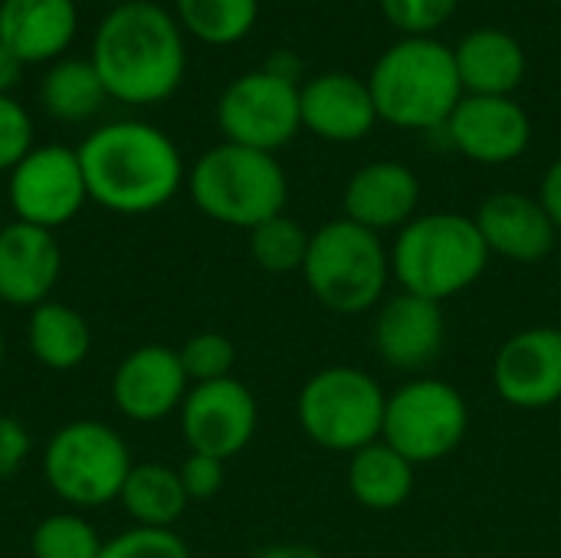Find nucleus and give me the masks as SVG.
Segmentation results:
<instances>
[{
	"instance_id": "1",
	"label": "nucleus",
	"mask_w": 561,
	"mask_h": 558,
	"mask_svg": "<svg viewBox=\"0 0 561 558\" xmlns=\"http://www.w3.org/2000/svg\"><path fill=\"white\" fill-rule=\"evenodd\" d=\"M76 155L89 201L125 217L161 210L187 178L178 145L148 122H108Z\"/></svg>"
},
{
	"instance_id": "2",
	"label": "nucleus",
	"mask_w": 561,
	"mask_h": 558,
	"mask_svg": "<svg viewBox=\"0 0 561 558\" xmlns=\"http://www.w3.org/2000/svg\"><path fill=\"white\" fill-rule=\"evenodd\" d=\"M89 59L108 99L154 105L178 92L187 53L178 20L168 10L148 0H128L102 16Z\"/></svg>"
},
{
	"instance_id": "3",
	"label": "nucleus",
	"mask_w": 561,
	"mask_h": 558,
	"mask_svg": "<svg viewBox=\"0 0 561 558\" xmlns=\"http://www.w3.org/2000/svg\"><path fill=\"white\" fill-rule=\"evenodd\" d=\"M391 280L414 296L447 303L483 280L490 250L473 217L454 210L417 214L394 237Z\"/></svg>"
},
{
	"instance_id": "4",
	"label": "nucleus",
	"mask_w": 561,
	"mask_h": 558,
	"mask_svg": "<svg viewBox=\"0 0 561 558\" xmlns=\"http://www.w3.org/2000/svg\"><path fill=\"white\" fill-rule=\"evenodd\" d=\"M378 118L398 128H440L460 105V72L447 46L414 36L391 46L368 79Z\"/></svg>"
},
{
	"instance_id": "5",
	"label": "nucleus",
	"mask_w": 561,
	"mask_h": 558,
	"mask_svg": "<svg viewBox=\"0 0 561 558\" xmlns=\"http://www.w3.org/2000/svg\"><path fill=\"white\" fill-rule=\"evenodd\" d=\"M302 280L312 299L335 316L375 312L388 296L391 250L381 243V234L339 217L312 234Z\"/></svg>"
},
{
	"instance_id": "6",
	"label": "nucleus",
	"mask_w": 561,
	"mask_h": 558,
	"mask_svg": "<svg viewBox=\"0 0 561 558\" xmlns=\"http://www.w3.org/2000/svg\"><path fill=\"white\" fill-rule=\"evenodd\" d=\"M187 191L204 217L237 230H253L263 220L279 217L289 197L279 161L270 151L233 141H224L194 161Z\"/></svg>"
},
{
	"instance_id": "7",
	"label": "nucleus",
	"mask_w": 561,
	"mask_h": 558,
	"mask_svg": "<svg viewBox=\"0 0 561 558\" xmlns=\"http://www.w3.org/2000/svg\"><path fill=\"white\" fill-rule=\"evenodd\" d=\"M388 391L381 382L355 365H329L306 378L296 398L302 434L332 454H358L381 441Z\"/></svg>"
},
{
	"instance_id": "8",
	"label": "nucleus",
	"mask_w": 561,
	"mask_h": 558,
	"mask_svg": "<svg viewBox=\"0 0 561 558\" xmlns=\"http://www.w3.org/2000/svg\"><path fill=\"white\" fill-rule=\"evenodd\" d=\"M131 467L125 437L92 418L62 424L43 447V480L76 513L118 503Z\"/></svg>"
},
{
	"instance_id": "9",
	"label": "nucleus",
	"mask_w": 561,
	"mask_h": 558,
	"mask_svg": "<svg viewBox=\"0 0 561 558\" xmlns=\"http://www.w3.org/2000/svg\"><path fill=\"white\" fill-rule=\"evenodd\" d=\"M470 431V405L463 391L444 378L417 375L398 385L385 401L381 441L414 467L447 460Z\"/></svg>"
},
{
	"instance_id": "10",
	"label": "nucleus",
	"mask_w": 561,
	"mask_h": 558,
	"mask_svg": "<svg viewBox=\"0 0 561 558\" xmlns=\"http://www.w3.org/2000/svg\"><path fill=\"white\" fill-rule=\"evenodd\" d=\"M7 201H10L13 220L20 224L56 230L76 220L89 201L76 148H66V145L30 148V155L10 171Z\"/></svg>"
},
{
	"instance_id": "11",
	"label": "nucleus",
	"mask_w": 561,
	"mask_h": 558,
	"mask_svg": "<svg viewBox=\"0 0 561 558\" xmlns=\"http://www.w3.org/2000/svg\"><path fill=\"white\" fill-rule=\"evenodd\" d=\"M217 122L227 141L273 155L293 141L302 125L299 89L266 69L247 72L224 89L217 102Z\"/></svg>"
},
{
	"instance_id": "12",
	"label": "nucleus",
	"mask_w": 561,
	"mask_h": 558,
	"mask_svg": "<svg viewBox=\"0 0 561 558\" xmlns=\"http://www.w3.org/2000/svg\"><path fill=\"white\" fill-rule=\"evenodd\" d=\"M178 414L191 454H207L224 464L243 454L260 428V405L240 378L191 385Z\"/></svg>"
},
{
	"instance_id": "13",
	"label": "nucleus",
	"mask_w": 561,
	"mask_h": 558,
	"mask_svg": "<svg viewBox=\"0 0 561 558\" xmlns=\"http://www.w3.org/2000/svg\"><path fill=\"white\" fill-rule=\"evenodd\" d=\"M447 342V319L444 306L414 293L385 296L375 309L371 322V345L381 365L391 372H404L411 378L424 375L444 355Z\"/></svg>"
},
{
	"instance_id": "14",
	"label": "nucleus",
	"mask_w": 561,
	"mask_h": 558,
	"mask_svg": "<svg viewBox=\"0 0 561 558\" xmlns=\"http://www.w3.org/2000/svg\"><path fill=\"white\" fill-rule=\"evenodd\" d=\"M493 388L503 405L546 411L561 401V332L533 326L510 335L493 358Z\"/></svg>"
},
{
	"instance_id": "15",
	"label": "nucleus",
	"mask_w": 561,
	"mask_h": 558,
	"mask_svg": "<svg viewBox=\"0 0 561 558\" xmlns=\"http://www.w3.org/2000/svg\"><path fill=\"white\" fill-rule=\"evenodd\" d=\"M191 382L171 345H138L112 375V405L135 424H158L181 411Z\"/></svg>"
},
{
	"instance_id": "16",
	"label": "nucleus",
	"mask_w": 561,
	"mask_h": 558,
	"mask_svg": "<svg viewBox=\"0 0 561 558\" xmlns=\"http://www.w3.org/2000/svg\"><path fill=\"white\" fill-rule=\"evenodd\" d=\"M447 135L470 161L506 164L529 148L533 125L510 95H467L447 118Z\"/></svg>"
},
{
	"instance_id": "17",
	"label": "nucleus",
	"mask_w": 561,
	"mask_h": 558,
	"mask_svg": "<svg viewBox=\"0 0 561 558\" xmlns=\"http://www.w3.org/2000/svg\"><path fill=\"white\" fill-rule=\"evenodd\" d=\"M62 273V250L53 230L10 220L0 230V303L36 309L53 299Z\"/></svg>"
},
{
	"instance_id": "18",
	"label": "nucleus",
	"mask_w": 561,
	"mask_h": 558,
	"mask_svg": "<svg viewBox=\"0 0 561 558\" xmlns=\"http://www.w3.org/2000/svg\"><path fill=\"white\" fill-rule=\"evenodd\" d=\"M490 257L510 263H539L559 247V230L539 197L519 191H500L486 197L473 214Z\"/></svg>"
},
{
	"instance_id": "19",
	"label": "nucleus",
	"mask_w": 561,
	"mask_h": 558,
	"mask_svg": "<svg viewBox=\"0 0 561 558\" xmlns=\"http://www.w3.org/2000/svg\"><path fill=\"white\" fill-rule=\"evenodd\" d=\"M421 204V181L401 161H371L352 174L342 194V217L352 224L385 234L401 230L417 217Z\"/></svg>"
},
{
	"instance_id": "20",
	"label": "nucleus",
	"mask_w": 561,
	"mask_h": 558,
	"mask_svg": "<svg viewBox=\"0 0 561 558\" xmlns=\"http://www.w3.org/2000/svg\"><path fill=\"white\" fill-rule=\"evenodd\" d=\"M299 115L302 125L325 141H358L378 122L371 89L342 72L319 76L299 89Z\"/></svg>"
},
{
	"instance_id": "21",
	"label": "nucleus",
	"mask_w": 561,
	"mask_h": 558,
	"mask_svg": "<svg viewBox=\"0 0 561 558\" xmlns=\"http://www.w3.org/2000/svg\"><path fill=\"white\" fill-rule=\"evenodd\" d=\"M76 36L72 0H0V43L20 62H49Z\"/></svg>"
},
{
	"instance_id": "22",
	"label": "nucleus",
	"mask_w": 561,
	"mask_h": 558,
	"mask_svg": "<svg viewBox=\"0 0 561 558\" xmlns=\"http://www.w3.org/2000/svg\"><path fill=\"white\" fill-rule=\"evenodd\" d=\"M463 89L473 95H510L526 72L519 43L503 30H477L454 53Z\"/></svg>"
},
{
	"instance_id": "23",
	"label": "nucleus",
	"mask_w": 561,
	"mask_h": 558,
	"mask_svg": "<svg viewBox=\"0 0 561 558\" xmlns=\"http://www.w3.org/2000/svg\"><path fill=\"white\" fill-rule=\"evenodd\" d=\"M30 355L49 372H72L92 352V329L79 309L59 299H46L30 309L26 319Z\"/></svg>"
},
{
	"instance_id": "24",
	"label": "nucleus",
	"mask_w": 561,
	"mask_h": 558,
	"mask_svg": "<svg viewBox=\"0 0 561 558\" xmlns=\"http://www.w3.org/2000/svg\"><path fill=\"white\" fill-rule=\"evenodd\" d=\"M414 464L404 460L385 441H375L352 454L348 460V490L358 506L371 513H394L414 493Z\"/></svg>"
},
{
	"instance_id": "25",
	"label": "nucleus",
	"mask_w": 561,
	"mask_h": 558,
	"mask_svg": "<svg viewBox=\"0 0 561 558\" xmlns=\"http://www.w3.org/2000/svg\"><path fill=\"white\" fill-rule=\"evenodd\" d=\"M118 503L128 513V520L145 529H174V523L191 506L178 467L151 464V460L131 467L118 493Z\"/></svg>"
},
{
	"instance_id": "26",
	"label": "nucleus",
	"mask_w": 561,
	"mask_h": 558,
	"mask_svg": "<svg viewBox=\"0 0 561 558\" xmlns=\"http://www.w3.org/2000/svg\"><path fill=\"white\" fill-rule=\"evenodd\" d=\"M43 109L59 122H82L92 118L102 102L108 99L92 59H62L56 62L39 86Z\"/></svg>"
},
{
	"instance_id": "27",
	"label": "nucleus",
	"mask_w": 561,
	"mask_h": 558,
	"mask_svg": "<svg viewBox=\"0 0 561 558\" xmlns=\"http://www.w3.org/2000/svg\"><path fill=\"white\" fill-rule=\"evenodd\" d=\"M309 240L312 234L299 220L279 214L250 230V257L263 273H273V276L302 273Z\"/></svg>"
},
{
	"instance_id": "28",
	"label": "nucleus",
	"mask_w": 561,
	"mask_h": 558,
	"mask_svg": "<svg viewBox=\"0 0 561 558\" xmlns=\"http://www.w3.org/2000/svg\"><path fill=\"white\" fill-rule=\"evenodd\" d=\"M105 539L76 510H59L43 516L30 533L33 558H99Z\"/></svg>"
},
{
	"instance_id": "29",
	"label": "nucleus",
	"mask_w": 561,
	"mask_h": 558,
	"mask_svg": "<svg viewBox=\"0 0 561 558\" xmlns=\"http://www.w3.org/2000/svg\"><path fill=\"white\" fill-rule=\"evenodd\" d=\"M178 16L197 39L227 46L250 33L256 0H178Z\"/></svg>"
},
{
	"instance_id": "30",
	"label": "nucleus",
	"mask_w": 561,
	"mask_h": 558,
	"mask_svg": "<svg viewBox=\"0 0 561 558\" xmlns=\"http://www.w3.org/2000/svg\"><path fill=\"white\" fill-rule=\"evenodd\" d=\"M181 365L191 385H207L220 378H233L237 365V345L224 332H197L181 349Z\"/></svg>"
},
{
	"instance_id": "31",
	"label": "nucleus",
	"mask_w": 561,
	"mask_h": 558,
	"mask_svg": "<svg viewBox=\"0 0 561 558\" xmlns=\"http://www.w3.org/2000/svg\"><path fill=\"white\" fill-rule=\"evenodd\" d=\"M99 558H194L187 543L174 529H145L131 526L105 539Z\"/></svg>"
},
{
	"instance_id": "32",
	"label": "nucleus",
	"mask_w": 561,
	"mask_h": 558,
	"mask_svg": "<svg viewBox=\"0 0 561 558\" xmlns=\"http://www.w3.org/2000/svg\"><path fill=\"white\" fill-rule=\"evenodd\" d=\"M33 148V122L26 115V109L10 99L0 95V171H13Z\"/></svg>"
},
{
	"instance_id": "33",
	"label": "nucleus",
	"mask_w": 561,
	"mask_h": 558,
	"mask_svg": "<svg viewBox=\"0 0 561 558\" xmlns=\"http://www.w3.org/2000/svg\"><path fill=\"white\" fill-rule=\"evenodd\" d=\"M381 7L398 30L421 36L447 23L450 13L457 10V0H381Z\"/></svg>"
},
{
	"instance_id": "34",
	"label": "nucleus",
	"mask_w": 561,
	"mask_h": 558,
	"mask_svg": "<svg viewBox=\"0 0 561 558\" xmlns=\"http://www.w3.org/2000/svg\"><path fill=\"white\" fill-rule=\"evenodd\" d=\"M178 474H181L187 500L191 503H204V500H214L224 490L227 464L217 460V457H207V454H187V460L178 467Z\"/></svg>"
},
{
	"instance_id": "35",
	"label": "nucleus",
	"mask_w": 561,
	"mask_h": 558,
	"mask_svg": "<svg viewBox=\"0 0 561 558\" xmlns=\"http://www.w3.org/2000/svg\"><path fill=\"white\" fill-rule=\"evenodd\" d=\"M30 451L33 437L23 428V421L13 414H0V480H13L26 467Z\"/></svg>"
},
{
	"instance_id": "36",
	"label": "nucleus",
	"mask_w": 561,
	"mask_h": 558,
	"mask_svg": "<svg viewBox=\"0 0 561 558\" xmlns=\"http://www.w3.org/2000/svg\"><path fill=\"white\" fill-rule=\"evenodd\" d=\"M539 204L546 207V214L552 217L556 230L561 234V158L552 161V168L546 171L542 178V187H539Z\"/></svg>"
},
{
	"instance_id": "37",
	"label": "nucleus",
	"mask_w": 561,
	"mask_h": 558,
	"mask_svg": "<svg viewBox=\"0 0 561 558\" xmlns=\"http://www.w3.org/2000/svg\"><path fill=\"white\" fill-rule=\"evenodd\" d=\"M23 76V62L16 53H10L3 43H0V95H10V89L20 82Z\"/></svg>"
},
{
	"instance_id": "38",
	"label": "nucleus",
	"mask_w": 561,
	"mask_h": 558,
	"mask_svg": "<svg viewBox=\"0 0 561 558\" xmlns=\"http://www.w3.org/2000/svg\"><path fill=\"white\" fill-rule=\"evenodd\" d=\"M256 558H325L316 546H306V543H276V546H266L260 549Z\"/></svg>"
},
{
	"instance_id": "39",
	"label": "nucleus",
	"mask_w": 561,
	"mask_h": 558,
	"mask_svg": "<svg viewBox=\"0 0 561 558\" xmlns=\"http://www.w3.org/2000/svg\"><path fill=\"white\" fill-rule=\"evenodd\" d=\"M299 69H302V62H299V56H293V53H273L270 62H266V72H273L276 79H286V82H293V86H296Z\"/></svg>"
},
{
	"instance_id": "40",
	"label": "nucleus",
	"mask_w": 561,
	"mask_h": 558,
	"mask_svg": "<svg viewBox=\"0 0 561 558\" xmlns=\"http://www.w3.org/2000/svg\"><path fill=\"white\" fill-rule=\"evenodd\" d=\"M3 355H7V342H3V332H0V368H3Z\"/></svg>"
},
{
	"instance_id": "41",
	"label": "nucleus",
	"mask_w": 561,
	"mask_h": 558,
	"mask_svg": "<svg viewBox=\"0 0 561 558\" xmlns=\"http://www.w3.org/2000/svg\"><path fill=\"white\" fill-rule=\"evenodd\" d=\"M3 227H7V224H3V217H0V230H3Z\"/></svg>"
},
{
	"instance_id": "42",
	"label": "nucleus",
	"mask_w": 561,
	"mask_h": 558,
	"mask_svg": "<svg viewBox=\"0 0 561 558\" xmlns=\"http://www.w3.org/2000/svg\"><path fill=\"white\" fill-rule=\"evenodd\" d=\"M556 329H559V332H561V322H559V326H556Z\"/></svg>"
}]
</instances>
